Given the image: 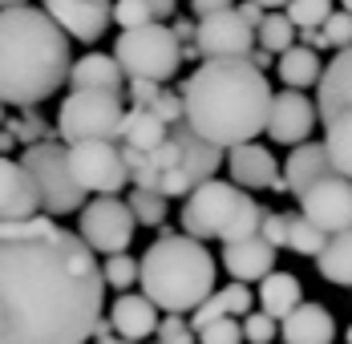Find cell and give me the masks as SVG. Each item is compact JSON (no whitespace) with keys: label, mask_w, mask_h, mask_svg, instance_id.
Segmentation results:
<instances>
[{"label":"cell","mask_w":352,"mask_h":344,"mask_svg":"<svg viewBox=\"0 0 352 344\" xmlns=\"http://www.w3.org/2000/svg\"><path fill=\"white\" fill-rule=\"evenodd\" d=\"M69 81L73 89H113L122 94V81H126V69L118 65L113 53H85L81 61H73L69 69Z\"/></svg>","instance_id":"cell-24"},{"label":"cell","mask_w":352,"mask_h":344,"mask_svg":"<svg viewBox=\"0 0 352 344\" xmlns=\"http://www.w3.org/2000/svg\"><path fill=\"white\" fill-rule=\"evenodd\" d=\"M16 142H21V138H16L12 130H8V126H4V130H0V154H8V150H12Z\"/></svg>","instance_id":"cell-46"},{"label":"cell","mask_w":352,"mask_h":344,"mask_svg":"<svg viewBox=\"0 0 352 344\" xmlns=\"http://www.w3.org/2000/svg\"><path fill=\"white\" fill-rule=\"evenodd\" d=\"M126 118L122 94L113 89H73L57 109V134L61 142H85V138H118Z\"/></svg>","instance_id":"cell-8"},{"label":"cell","mask_w":352,"mask_h":344,"mask_svg":"<svg viewBox=\"0 0 352 344\" xmlns=\"http://www.w3.org/2000/svg\"><path fill=\"white\" fill-rule=\"evenodd\" d=\"M150 8H154V21H175L178 0H150Z\"/></svg>","instance_id":"cell-45"},{"label":"cell","mask_w":352,"mask_h":344,"mask_svg":"<svg viewBox=\"0 0 352 344\" xmlns=\"http://www.w3.org/2000/svg\"><path fill=\"white\" fill-rule=\"evenodd\" d=\"M316 118H320V105L308 102L304 98V89H283L276 94V102H272V118H267V134L272 142H280V146H300V142H308V134L316 130Z\"/></svg>","instance_id":"cell-13"},{"label":"cell","mask_w":352,"mask_h":344,"mask_svg":"<svg viewBox=\"0 0 352 344\" xmlns=\"http://www.w3.org/2000/svg\"><path fill=\"white\" fill-rule=\"evenodd\" d=\"M328 239H332V235H328L324 227H316L304 211L287 215V247H292L296 255H312V259H316L320 251L328 247Z\"/></svg>","instance_id":"cell-29"},{"label":"cell","mask_w":352,"mask_h":344,"mask_svg":"<svg viewBox=\"0 0 352 344\" xmlns=\"http://www.w3.org/2000/svg\"><path fill=\"white\" fill-rule=\"evenodd\" d=\"M340 4H344V8H349V12H352V0H340Z\"/></svg>","instance_id":"cell-52"},{"label":"cell","mask_w":352,"mask_h":344,"mask_svg":"<svg viewBox=\"0 0 352 344\" xmlns=\"http://www.w3.org/2000/svg\"><path fill=\"white\" fill-rule=\"evenodd\" d=\"M178 94L186 102V122L223 150L255 142L267 130L276 102L267 73L251 57H203Z\"/></svg>","instance_id":"cell-2"},{"label":"cell","mask_w":352,"mask_h":344,"mask_svg":"<svg viewBox=\"0 0 352 344\" xmlns=\"http://www.w3.org/2000/svg\"><path fill=\"white\" fill-rule=\"evenodd\" d=\"M283 12L296 21V29H320L332 17V0H292Z\"/></svg>","instance_id":"cell-33"},{"label":"cell","mask_w":352,"mask_h":344,"mask_svg":"<svg viewBox=\"0 0 352 344\" xmlns=\"http://www.w3.org/2000/svg\"><path fill=\"white\" fill-rule=\"evenodd\" d=\"M126 203L138 215L142 227H162V223H166V195H158V191H150V186H134Z\"/></svg>","instance_id":"cell-31"},{"label":"cell","mask_w":352,"mask_h":344,"mask_svg":"<svg viewBox=\"0 0 352 344\" xmlns=\"http://www.w3.org/2000/svg\"><path fill=\"white\" fill-rule=\"evenodd\" d=\"M21 162L33 171L36 191H41V211L61 219V215H73L81 211L89 191L77 182V174L69 166V146H61L57 138L53 142H36V146H25Z\"/></svg>","instance_id":"cell-7"},{"label":"cell","mask_w":352,"mask_h":344,"mask_svg":"<svg viewBox=\"0 0 352 344\" xmlns=\"http://www.w3.org/2000/svg\"><path fill=\"white\" fill-rule=\"evenodd\" d=\"M170 29H175V36L182 41V49H186V45H195V33H199V21H170Z\"/></svg>","instance_id":"cell-42"},{"label":"cell","mask_w":352,"mask_h":344,"mask_svg":"<svg viewBox=\"0 0 352 344\" xmlns=\"http://www.w3.org/2000/svg\"><path fill=\"white\" fill-rule=\"evenodd\" d=\"M150 21H154L150 0H113V25L138 29V25H150Z\"/></svg>","instance_id":"cell-39"},{"label":"cell","mask_w":352,"mask_h":344,"mask_svg":"<svg viewBox=\"0 0 352 344\" xmlns=\"http://www.w3.org/2000/svg\"><path fill=\"white\" fill-rule=\"evenodd\" d=\"M227 171H231V182H239L243 191H287V182H283V174H280V162L259 142L231 146L227 150Z\"/></svg>","instance_id":"cell-14"},{"label":"cell","mask_w":352,"mask_h":344,"mask_svg":"<svg viewBox=\"0 0 352 344\" xmlns=\"http://www.w3.org/2000/svg\"><path fill=\"white\" fill-rule=\"evenodd\" d=\"M16 4H29V0H0V8H16Z\"/></svg>","instance_id":"cell-50"},{"label":"cell","mask_w":352,"mask_h":344,"mask_svg":"<svg viewBox=\"0 0 352 344\" xmlns=\"http://www.w3.org/2000/svg\"><path fill=\"white\" fill-rule=\"evenodd\" d=\"M255 36H259V49H267V53L280 57V53H287L296 45V21L287 12H267L263 25L255 29Z\"/></svg>","instance_id":"cell-30"},{"label":"cell","mask_w":352,"mask_h":344,"mask_svg":"<svg viewBox=\"0 0 352 344\" xmlns=\"http://www.w3.org/2000/svg\"><path fill=\"white\" fill-rule=\"evenodd\" d=\"M239 12H243V17L251 21V25H255V29H259V25H263V17H267V8H263L259 0H243V4H239Z\"/></svg>","instance_id":"cell-44"},{"label":"cell","mask_w":352,"mask_h":344,"mask_svg":"<svg viewBox=\"0 0 352 344\" xmlns=\"http://www.w3.org/2000/svg\"><path fill=\"white\" fill-rule=\"evenodd\" d=\"M41 215V191L25 162L0 154V219H33Z\"/></svg>","instance_id":"cell-17"},{"label":"cell","mask_w":352,"mask_h":344,"mask_svg":"<svg viewBox=\"0 0 352 344\" xmlns=\"http://www.w3.org/2000/svg\"><path fill=\"white\" fill-rule=\"evenodd\" d=\"M280 336L283 344H332L336 341V320L324 304L304 300L300 308H292L280 320Z\"/></svg>","instance_id":"cell-19"},{"label":"cell","mask_w":352,"mask_h":344,"mask_svg":"<svg viewBox=\"0 0 352 344\" xmlns=\"http://www.w3.org/2000/svg\"><path fill=\"white\" fill-rule=\"evenodd\" d=\"M45 12L81 45H94L113 21V0H45Z\"/></svg>","instance_id":"cell-15"},{"label":"cell","mask_w":352,"mask_h":344,"mask_svg":"<svg viewBox=\"0 0 352 344\" xmlns=\"http://www.w3.org/2000/svg\"><path fill=\"white\" fill-rule=\"evenodd\" d=\"M259 227H263V206L255 203L239 182L207 178L182 203V231L203 243L207 239L235 243V239L255 235Z\"/></svg>","instance_id":"cell-5"},{"label":"cell","mask_w":352,"mask_h":344,"mask_svg":"<svg viewBox=\"0 0 352 344\" xmlns=\"http://www.w3.org/2000/svg\"><path fill=\"white\" fill-rule=\"evenodd\" d=\"M344 341H349V344H352V328H349V332H344Z\"/></svg>","instance_id":"cell-53"},{"label":"cell","mask_w":352,"mask_h":344,"mask_svg":"<svg viewBox=\"0 0 352 344\" xmlns=\"http://www.w3.org/2000/svg\"><path fill=\"white\" fill-rule=\"evenodd\" d=\"M195 45L203 57H251L259 49V36H255V25L231 4V8L199 17Z\"/></svg>","instance_id":"cell-11"},{"label":"cell","mask_w":352,"mask_h":344,"mask_svg":"<svg viewBox=\"0 0 352 344\" xmlns=\"http://www.w3.org/2000/svg\"><path fill=\"white\" fill-rule=\"evenodd\" d=\"M316 272L328 279V283H340V288H352V227L336 231L328 247L316 255Z\"/></svg>","instance_id":"cell-27"},{"label":"cell","mask_w":352,"mask_h":344,"mask_svg":"<svg viewBox=\"0 0 352 344\" xmlns=\"http://www.w3.org/2000/svg\"><path fill=\"white\" fill-rule=\"evenodd\" d=\"M259 308L267 312V316H276V320H283L292 308H300L304 304V288H300V279L292 272H272L259 279Z\"/></svg>","instance_id":"cell-25"},{"label":"cell","mask_w":352,"mask_h":344,"mask_svg":"<svg viewBox=\"0 0 352 344\" xmlns=\"http://www.w3.org/2000/svg\"><path fill=\"white\" fill-rule=\"evenodd\" d=\"M0 126H4V102H0Z\"/></svg>","instance_id":"cell-51"},{"label":"cell","mask_w":352,"mask_h":344,"mask_svg":"<svg viewBox=\"0 0 352 344\" xmlns=\"http://www.w3.org/2000/svg\"><path fill=\"white\" fill-rule=\"evenodd\" d=\"M332 171L336 166H332V154H328L324 142H300V146H292V154L283 162V182L300 199L316 178H324V174H332Z\"/></svg>","instance_id":"cell-20"},{"label":"cell","mask_w":352,"mask_h":344,"mask_svg":"<svg viewBox=\"0 0 352 344\" xmlns=\"http://www.w3.org/2000/svg\"><path fill=\"white\" fill-rule=\"evenodd\" d=\"M199 332V344H243V324H239V316H223V320H211V324H203V328H195Z\"/></svg>","instance_id":"cell-34"},{"label":"cell","mask_w":352,"mask_h":344,"mask_svg":"<svg viewBox=\"0 0 352 344\" xmlns=\"http://www.w3.org/2000/svg\"><path fill=\"white\" fill-rule=\"evenodd\" d=\"M272 57H276V53H267V49H255V53H251V61H255L259 69H267V65H272Z\"/></svg>","instance_id":"cell-48"},{"label":"cell","mask_w":352,"mask_h":344,"mask_svg":"<svg viewBox=\"0 0 352 344\" xmlns=\"http://www.w3.org/2000/svg\"><path fill=\"white\" fill-rule=\"evenodd\" d=\"M69 166L77 182L89 195H118L130 182V162H126V146L118 138H85L69 142Z\"/></svg>","instance_id":"cell-9"},{"label":"cell","mask_w":352,"mask_h":344,"mask_svg":"<svg viewBox=\"0 0 352 344\" xmlns=\"http://www.w3.org/2000/svg\"><path fill=\"white\" fill-rule=\"evenodd\" d=\"M69 33L45 8H0V102L36 109L69 81Z\"/></svg>","instance_id":"cell-3"},{"label":"cell","mask_w":352,"mask_h":344,"mask_svg":"<svg viewBox=\"0 0 352 344\" xmlns=\"http://www.w3.org/2000/svg\"><path fill=\"white\" fill-rule=\"evenodd\" d=\"M89 344H138V341H126V336H118V332H106V336H94Z\"/></svg>","instance_id":"cell-47"},{"label":"cell","mask_w":352,"mask_h":344,"mask_svg":"<svg viewBox=\"0 0 352 344\" xmlns=\"http://www.w3.org/2000/svg\"><path fill=\"white\" fill-rule=\"evenodd\" d=\"M276 73L283 77V85H292V89H308V85H320V77H324V65H320V49L312 45H292L287 53H280V65Z\"/></svg>","instance_id":"cell-26"},{"label":"cell","mask_w":352,"mask_h":344,"mask_svg":"<svg viewBox=\"0 0 352 344\" xmlns=\"http://www.w3.org/2000/svg\"><path fill=\"white\" fill-rule=\"evenodd\" d=\"M259 231L276 243V247H287V215H280V211H263V227H259Z\"/></svg>","instance_id":"cell-41"},{"label":"cell","mask_w":352,"mask_h":344,"mask_svg":"<svg viewBox=\"0 0 352 344\" xmlns=\"http://www.w3.org/2000/svg\"><path fill=\"white\" fill-rule=\"evenodd\" d=\"M102 272H106V283L113 288V292H130V288L142 279V259L126 255V251H118V255H106Z\"/></svg>","instance_id":"cell-32"},{"label":"cell","mask_w":352,"mask_h":344,"mask_svg":"<svg viewBox=\"0 0 352 344\" xmlns=\"http://www.w3.org/2000/svg\"><path fill=\"white\" fill-rule=\"evenodd\" d=\"M276 243L267 239L263 231L247 235V239H235V243H223V268L231 272V279H243V283H259L263 275L276 272Z\"/></svg>","instance_id":"cell-16"},{"label":"cell","mask_w":352,"mask_h":344,"mask_svg":"<svg viewBox=\"0 0 352 344\" xmlns=\"http://www.w3.org/2000/svg\"><path fill=\"white\" fill-rule=\"evenodd\" d=\"M81 231L53 215L0 219V344H89L106 272Z\"/></svg>","instance_id":"cell-1"},{"label":"cell","mask_w":352,"mask_h":344,"mask_svg":"<svg viewBox=\"0 0 352 344\" xmlns=\"http://www.w3.org/2000/svg\"><path fill=\"white\" fill-rule=\"evenodd\" d=\"M324 126H328L324 146H328V154H332V166H336V174L352 178V105L340 109V114H336L332 122H324Z\"/></svg>","instance_id":"cell-28"},{"label":"cell","mask_w":352,"mask_h":344,"mask_svg":"<svg viewBox=\"0 0 352 344\" xmlns=\"http://www.w3.org/2000/svg\"><path fill=\"white\" fill-rule=\"evenodd\" d=\"M300 211H304L316 227H324L328 235L352 227V178H344V174H336V171L316 178V182L300 195Z\"/></svg>","instance_id":"cell-12"},{"label":"cell","mask_w":352,"mask_h":344,"mask_svg":"<svg viewBox=\"0 0 352 344\" xmlns=\"http://www.w3.org/2000/svg\"><path fill=\"white\" fill-rule=\"evenodd\" d=\"M316 105L324 122H332L340 109L352 105V45L332 57V65H324V77L316 85Z\"/></svg>","instance_id":"cell-21"},{"label":"cell","mask_w":352,"mask_h":344,"mask_svg":"<svg viewBox=\"0 0 352 344\" xmlns=\"http://www.w3.org/2000/svg\"><path fill=\"white\" fill-rule=\"evenodd\" d=\"M259 4H263V8H267V12H276V8H287V4H292V0H259Z\"/></svg>","instance_id":"cell-49"},{"label":"cell","mask_w":352,"mask_h":344,"mask_svg":"<svg viewBox=\"0 0 352 344\" xmlns=\"http://www.w3.org/2000/svg\"><path fill=\"white\" fill-rule=\"evenodd\" d=\"M138 283L162 312L186 316L214 292V259L203 239L186 231H162L142 255Z\"/></svg>","instance_id":"cell-4"},{"label":"cell","mask_w":352,"mask_h":344,"mask_svg":"<svg viewBox=\"0 0 352 344\" xmlns=\"http://www.w3.org/2000/svg\"><path fill=\"white\" fill-rule=\"evenodd\" d=\"M158 304L142 292V296H134V292H122L118 300H113V308H109V320H113V332L118 336H126V341H150L154 332H158Z\"/></svg>","instance_id":"cell-18"},{"label":"cell","mask_w":352,"mask_h":344,"mask_svg":"<svg viewBox=\"0 0 352 344\" xmlns=\"http://www.w3.org/2000/svg\"><path fill=\"white\" fill-rule=\"evenodd\" d=\"M134 227H138V215L130 211L126 199L118 195H102L94 203L81 206V219H77V231L81 239L89 243L98 255H118L134 243Z\"/></svg>","instance_id":"cell-10"},{"label":"cell","mask_w":352,"mask_h":344,"mask_svg":"<svg viewBox=\"0 0 352 344\" xmlns=\"http://www.w3.org/2000/svg\"><path fill=\"white\" fill-rule=\"evenodd\" d=\"M276 332H280V320L276 316H267V312L259 308H251L243 316V336H247V344H272L276 341Z\"/></svg>","instance_id":"cell-38"},{"label":"cell","mask_w":352,"mask_h":344,"mask_svg":"<svg viewBox=\"0 0 352 344\" xmlns=\"http://www.w3.org/2000/svg\"><path fill=\"white\" fill-rule=\"evenodd\" d=\"M320 33H324V41H328V49H349L352 45V12L349 8H332V17L320 25Z\"/></svg>","instance_id":"cell-36"},{"label":"cell","mask_w":352,"mask_h":344,"mask_svg":"<svg viewBox=\"0 0 352 344\" xmlns=\"http://www.w3.org/2000/svg\"><path fill=\"white\" fill-rule=\"evenodd\" d=\"M166 138H170V126H166L150 105H130V109H126L122 130H118V142H122L126 150H158Z\"/></svg>","instance_id":"cell-23"},{"label":"cell","mask_w":352,"mask_h":344,"mask_svg":"<svg viewBox=\"0 0 352 344\" xmlns=\"http://www.w3.org/2000/svg\"><path fill=\"white\" fill-rule=\"evenodd\" d=\"M162 94V81H150V77H130V102L134 105H154Z\"/></svg>","instance_id":"cell-40"},{"label":"cell","mask_w":352,"mask_h":344,"mask_svg":"<svg viewBox=\"0 0 352 344\" xmlns=\"http://www.w3.org/2000/svg\"><path fill=\"white\" fill-rule=\"evenodd\" d=\"M113 57L126 69V77H150V81H170L186 57L182 41L166 21H150L138 29H122V36L113 41Z\"/></svg>","instance_id":"cell-6"},{"label":"cell","mask_w":352,"mask_h":344,"mask_svg":"<svg viewBox=\"0 0 352 344\" xmlns=\"http://www.w3.org/2000/svg\"><path fill=\"white\" fill-rule=\"evenodd\" d=\"M235 0H190V12H195V21L199 17H207V12H219V8H231Z\"/></svg>","instance_id":"cell-43"},{"label":"cell","mask_w":352,"mask_h":344,"mask_svg":"<svg viewBox=\"0 0 352 344\" xmlns=\"http://www.w3.org/2000/svg\"><path fill=\"white\" fill-rule=\"evenodd\" d=\"M8 130L21 138L25 146H36V142H53V138H61L57 130H49V122L33 114V109H25V118H16V122H8Z\"/></svg>","instance_id":"cell-35"},{"label":"cell","mask_w":352,"mask_h":344,"mask_svg":"<svg viewBox=\"0 0 352 344\" xmlns=\"http://www.w3.org/2000/svg\"><path fill=\"white\" fill-rule=\"evenodd\" d=\"M154 344H199V332H195V324H186L182 316L166 312L162 324H158V332H154Z\"/></svg>","instance_id":"cell-37"},{"label":"cell","mask_w":352,"mask_h":344,"mask_svg":"<svg viewBox=\"0 0 352 344\" xmlns=\"http://www.w3.org/2000/svg\"><path fill=\"white\" fill-rule=\"evenodd\" d=\"M255 292L247 288L243 279H231L227 288H219V292H211L199 308L190 312V324L195 328H203V324H211V320H223V316H247V312L255 308Z\"/></svg>","instance_id":"cell-22"}]
</instances>
